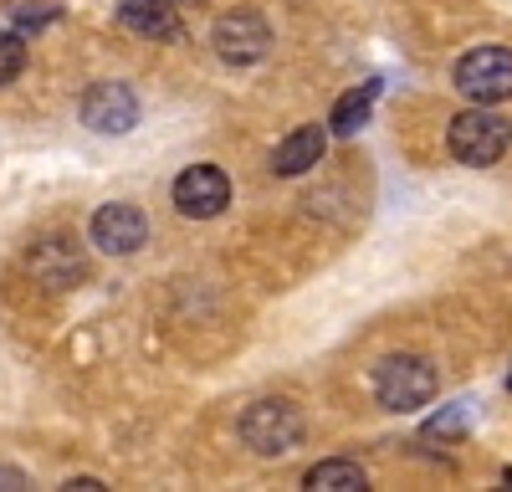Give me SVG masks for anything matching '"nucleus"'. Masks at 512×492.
Segmentation results:
<instances>
[{"label": "nucleus", "instance_id": "4", "mask_svg": "<svg viewBox=\"0 0 512 492\" xmlns=\"http://www.w3.org/2000/svg\"><path fill=\"white\" fill-rule=\"evenodd\" d=\"M456 88L472 103H507L512 98V52L507 47H477L456 62Z\"/></svg>", "mask_w": 512, "mask_h": 492}, {"label": "nucleus", "instance_id": "16", "mask_svg": "<svg viewBox=\"0 0 512 492\" xmlns=\"http://www.w3.org/2000/svg\"><path fill=\"white\" fill-rule=\"evenodd\" d=\"M195 6H200V0H195Z\"/></svg>", "mask_w": 512, "mask_h": 492}, {"label": "nucleus", "instance_id": "14", "mask_svg": "<svg viewBox=\"0 0 512 492\" xmlns=\"http://www.w3.org/2000/svg\"><path fill=\"white\" fill-rule=\"evenodd\" d=\"M461 426H466V416H461V405H451L446 416H436L431 426H425V436H461Z\"/></svg>", "mask_w": 512, "mask_h": 492}, {"label": "nucleus", "instance_id": "12", "mask_svg": "<svg viewBox=\"0 0 512 492\" xmlns=\"http://www.w3.org/2000/svg\"><path fill=\"white\" fill-rule=\"evenodd\" d=\"M374 93H379V82H369L364 93L338 98V108H333V134H338V139H354L364 123H369V103H374Z\"/></svg>", "mask_w": 512, "mask_h": 492}, {"label": "nucleus", "instance_id": "3", "mask_svg": "<svg viewBox=\"0 0 512 492\" xmlns=\"http://www.w3.org/2000/svg\"><path fill=\"white\" fill-rule=\"evenodd\" d=\"M374 395L384 410H420L436 395V369L420 354H395L374 369Z\"/></svg>", "mask_w": 512, "mask_h": 492}, {"label": "nucleus", "instance_id": "9", "mask_svg": "<svg viewBox=\"0 0 512 492\" xmlns=\"http://www.w3.org/2000/svg\"><path fill=\"white\" fill-rule=\"evenodd\" d=\"M118 26L144 41H169V36H180V0H123Z\"/></svg>", "mask_w": 512, "mask_h": 492}, {"label": "nucleus", "instance_id": "13", "mask_svg": "<svg viewBox=\"0 0 512 492\" xmlns=\"http://www.w3.org/2000/svg\"><path fill=\"white\" fill-rule=\"evenodd\" d=\"M21 67H26V41L21 36H0V82L21 77Z\"/></svg>", "mask_w": 512, "mask_h": 492}, {"label": "nucleus", "instance_id": "1", "mask_svg": "<svg viewBox=\"0 0 512 492\" xmlns=\"http://www.w3.org/2000/svg\"><path fill=\"white\" fill-rule=\"evenodd\" d=\"M451 154L466 164V170H487L512 149V118L492 113V103H477L451 118V134H446Z\"/></svg>", "mask_w": 512, "mask_h": 492}, {"label": "nucleus", "instance_id": "8", "mask_svg": "<svg viewBox=\"0 0 512 492\" xmlns=\"http://www.w3.org/2000/svg\"><path fill=\"white\" fill-rule=\"evenodd\" d=\"M93 241H98V252H108V257H134L139 246L149 241V221H144L139 205L113 200V205H103V211L93 216Z\"/></svg>", "mask_w": 512, "mask_h": 492}, {"label": "nucleus", "instance_id": "11", "mask_svg": "<svg viewBox=\"0 0 512 492\" xmlns=\"http://www.w3.org/2000/svg\"><path fill=\"white\" fill-rule=\"evenodd\" d=\"M369 477H364V467L359 462H318L313 472H308V487L313 492H359Z\"/></svg>", "mask_w": 512, "mask_h": 492}, {"label": "nucleus", "instance_id": "2", "mask_svg": "<svg viewBox=\"0 0 512 492\" xmlns=\"http://www.w3.org/2000/svg\"><path fill=\"white\" fill-rule=\"evenodd\" d=\"M241 441L256 457H287L303 441V416H297L292 400H256L241 416Z\"/></svg>", "mask_w": 512, "mask_h": 492}, {"label": "nucleus", "instance_id": "15", "mask_svg": "<svg viewBox=\"0 0 512 492\" xmlns=\"http://www.w3.org/2000/svg\"><path fill=\"white\" fill-rule=\"evenodd\" d=\"M0 482H21V472H0Z\"/></svg>", "mask_w": 512, "mask_h": 492}, {"label": "nucleus", "instance_id": "10", "mask_svg": "<svg viewBox=\"0 0 512 492\" xmlns=\"http://www.w3.org/2000/svg\"><path fill=\"white\" fill-rule=\"evenodd\" d=\"M323 144H328V134L323 129H292L282 144H277V154H272V175H308L313 164L323 159Z\"/></svg>", "mask_w": 512, "mask_h": 492}, {"label": "nucleus", "instance_id": "6", "mask_svg": "<svg viewBox=\"0 0 512 492\" xmlns=\"http://www.w3.org/2000/svg\"><path fill=\"white\" fill-rule=\"evenodd\" d=\"M267 47H272V26L256 11H231V16L216 21V52H221V62H231V67L262 62Z\"/></svg>", "mask_w": 512, "mask_h": 492}, {"label": "nucleus", "instance_id": "7", "mask_svg": "<svg viewBox=\"0 0 512 492\" xmlns=\"http://www.w3.org/2000/svg\"><path fill=\"white\" fill-rule=\"evenodd\" d=\"M82 123H88L93 134H128L139 123L134 88H123V82H98V88H88V98H82Z\"/></svg>", "mask_w": 512, "mask_h": 492}, {"label": "nucleus", "instance_id": "5", "mask_svg": "<svg viewBox=\"0 0 512 492\" xmlns=\"http://www.w3.org/2000/svg\"><path fill=\"white\" fill-rule=\"evenodd\" d=\"M226 200H231L226 170H216V164H190V170H180V180H175V211H180L185 221L221 216Z\"/></svg>", "mask_w": 512, "mask_h": 492}]
</instances>
